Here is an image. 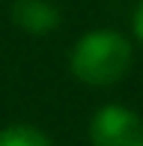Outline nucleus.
I'll list each match as a JSON object with an SVG mask.
<instances>
[{"label": "nucleus", "instance_id": "f03ea898", "mask_svg": "<svg viewBox=\"0 0 143 146\" xmlns=\"http://www.w3.org/2000/svg\"><path fill=\"white\" fill-rule=\"evenodd\" d=\"M93 146H143V119L125 104H105L89 119Z\"/></svg>", "mask_w": 143, "mask_h": 146}, {"label": "nucleus", "instance_id": "39448f33", "mask_svg": "<svg viewBox=\"0 0 143 146\" xmlns=\"http://www.w3.org/2000/svg\"><path fill=\"white\" fill-rule=\"evenodd\" d=\"M134 36L143 42V0L137 3V12H134Z\"/></svg>", "mask_w": 143, "mask_h": 146}, {"label": "nucleus", "instance_id": "20e7f679", "mask_svg": "<svg viewBox=\"0 0 143 146\" xmlns=\"http://www.w3.org/2000/svg\"><path fill=\"white\" fill-rule=\"evenodd\" d=\"M0 146H54V140L36 125L15 122L0 128Z\"/></svg>", "mask_w": 143, "mask_h": 146}, {"label": "nucleus", "instance_id": "7ed1b4c3", "mask_svg": "<svg viewBox=\"0 0 143 146\" xmlns=\"http://www.w3.org/2000/svg\"><path fill=\"white\" fill-rule=\"evenodd\" d=\"M12 21L24 33L45 36V33L60 27L63 15H60V9H57L51 0H15V3H12Z\"/></svg>", "mask_w": 143, "mask_h": 146}, {"label": "nucleus", "instance_id": "f257e3e1", "mask_svg": "<svg viewBox=\"0 0 143 146\" xmlns=\"http://www.w3.org/2000/svg\"><path fill=\"white\" fill-rule=\"evenodd\" d=\"M134 51L116 30H89L75 42L69 69L87 87H113L131 72Z\"/></svg>", "mask_w": 143, "mask_h": 146}]
</instances>
